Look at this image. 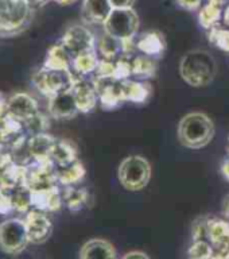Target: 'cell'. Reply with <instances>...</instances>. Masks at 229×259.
I'll list each match as a JSON object with an SVG mask.
<instances>
[{"label": "cell", "mask_w": 229, "mask_h": 259, "mask_svg": "<svg viewBox=\"0 0 229 259\" xmlns=\"http://www.w3.org/2000/svg\"><path fill=\"white\" fill-rule=\"evenodd\" d=\"M179 74L186 84L194 88L209 85L217 74V62L206 50H190L181 58Z\"/></svg>", "instance_id": "1"}, {"label": "cell", "mask_w": 229, "mask_h": 259, "mask_svg": "<svg viewBox=\"0 0 229 259\" xmlns=\"http://www.w3.org/2000/svg\"><path fill=\"white\" fill-rule=\"evenodd\" d=\"M214 123L206 113L189 112L182 117L177 127L178 141L188 149H202L214 137Z\"/></svg>", "instance_id": "2"}, {"label": "cell", "mask_w": 229, "mask_h": 259, "mask_svg": "<svg viewBox=\"0 0 229 259\" xmlns=\"http://www.w3.org/2000/svg\"><path fill=\"white\" fill-rule=\"evenodd\" d=\"M35 8L26 0H0V36H14L31 24Z\"/></svg>", "instance_id": "3"}, {"label": "cell", "mask_w": 229, "mask_h": 259, "mask_svg": "<svg viewBox=\"0 0 229 259\" xmlns=\"http://www.w3.org/2000/svg\"><path fill=\"white\" fill-rule=\"evenodd\" d=\"M117 178L124 189L139 192L145 189L151 180V165L141 155H129L119 165Z\"/></svg>", "instance_id": "4"}, {"label": "cell", "mask_w": 229, "mask_h": 259, "mask_svg": "<svg viewBox=\"0 0 229 259\" xmlns=\"http://www.w3.org/2000/svg\"><path fill=\"white\" fill-rule=\"evenodd\" d=\"M76 80L77 76L72 72V69L60 70L42 66L32 74V85L42 96L48 99L61 92L70 91Z\"/></svg>", "instance_id": "5"}, {"label": "cell", "mask_w": 229, "mask_h": 259, "mask_svg": "<svg viewBox=\"0 0 229 259\" xmlns=\"http://www.w3.org/2000/svg\"><path fill=\"white\" fill-rule=\"evenodd\" d=\"M28 235L24 219L11 218L0 223V250L4 254L18 255L28 246Z\"/></svg>", "instance_id": "6"}, {"label": "cell", "mask_w": 229, "mask_h": 259, "mask_svg": "<svg viewBox=\"0 0 229 259\" xmlns=\"http://www.w3.org/2000/svg\"><path fill=\"white\" fill-rule=\"evenodd\" d=\"M139 16L133 8H113L104 23V32L119 39L135 38L139 31Z\"/></svg>", "instance_id": "7"}, {"label": "cell", "mask_w": 229, "mask_h": 259, "mask_svg": "<svg viewBox=\"0 0 229 259\" xmlns=\"http://www.w3.org/2000/svg\"><path fill=\"white\" fill-rule=\"evenodd\" d=\"M70 56L76 57L81 53L97 50V40L93 32L85 24H72L66 28L60 40Z\"/></svg>", "instance_id": "8"}, {"label": "cell", "mask_w": 229, "mask_h": 259, "mask_svg": "<svg viewBox=\"0 0 229 259\" xmlns=\"http://www.w3.org/2000/svg\"><path fill=\"white\" fill-rule=\"evenodd\" d=\"M205 239L213 248V259H229V222L206 219Z\"/></svg>", "instance_id": "9"}, {"label": "cell", "mask_w": 229, "mask_h": 259, "mask_svg": "<svg viewBox=\"0 0 229 259\" xmlns=\"http://www.w3.org/2000/svg\"><path fill=\"white\" fill-rule=\"evenodd\" d=\"M93 82L96 87L101 108L112 111L124 103L123 81L113 77H95Z\"/></svg>", "instance_id": "10"}, {"label": "cell", "mask_w": 229, "mask_h": 259, "mask_svg": "<svg viewBox=\"0 0 229 259\" xmlns=\"http://www.w3.org/2000/svg\"><path fill=\"white\" fill-rule=\"evenodd\" d=\"M135 49H136L135 38L119 39L116 36L104 32V35H101L97 40V52L101 58H105V60L115 61L121 57H128Z\"/></svg>", "instance_id": "11"}, {"label": "cell", "mask_w": 229, "mask_h": 259, "mask_svg": "<svg viewBox=\"0 0 229 259\" xmlns=\"http://www.w3.org/2000/svg\"><path fill=\"white\" fill-rule=\"evenodd\" d=\"M24 223L27 228L28 240L32 244H42L52 236L53 223L44 212L36 209L28 210L24 216Z\"/></svg>", "instance_id": "12"}, {"label": "cell", "mask_w": 229, "mask_h": 259, "mask_svg": "<svg viewBox=\"0 0 229 259\" xmlns=\"http://www.w3.org/2000/svg\"><path fill=\"white\" fill-rule=\"evenodd\" d=\"M39 104L38 101L26 92L14 93L7 99V113L16 117L22 123L27 121L36 113H39Z\"/></svg>", "instance_id": "13"}, {"label": "cell", "mask_w": 229, "mask_h": 259, "mask_svg": "<svg viewBox=\"0 0 229 259\" xmlns=\"http://www.w3.org/2000/svg\"><path fill=\"white\" fill-rule=\"evenodd\" d=\"M72 93L76 99L78 111L82 113L92 112L99 103L96 87L93 80H88L85 77L77 76L76 82L72 87Z\"/></svg>", "instance_id": "14"}, {"label": "cell", "mask_w": 229, "mask_h": 259, "mask_svg": "<svg viewBox=\"0 0 229 259\" xmlns=\"http://www.w3.org/2000/svg\"><path fill=\"white\" fill-rule=\"evenodd\" d=\"M48 111L53 119H58V120H68L76 116L80 111L77 107L76 99L73 96L72 89L49 97Z\"/></svg>", "instance_id": "15"}, {"label": "cell", "mask_w": 229, "mask_h": 259, "mask_svg": "<svg viewBox=\"0 0 229 259\" xmlns=\"http://www.w3.org/2000/svg\"><path fill=\"white\" fill-rule=\"evenodd\" d=\"M32 209L40 210V212H57L61 209L64 204L62 201V193L60 188L50 186V188H40V189H31Z\"/></svg>", "instance_id": "16"}, {"label": "cell", "mask_w": 229, "mask_h": 259, "mask_svg": "<svg viewBox=\"0 0 229 259\" xmlns=\"http://www.w3.org/2000/svg\"><path fill=\"white\" fill-rule=\"evenodd\" d=\"M57 138L50 135L49 133H40L30 135L26 143L28 157L35 162H52L50 154H52L53 146L56 143Z\"/></svg>", "instance_id": "17"}, {"label": "cell", "mask_w": 229, "mask_h": 259, "mask_svg": "<svg viewBox=\"0 0 229 259\" xmlns=\"http://www.w3.org/2000/svg\"><path fill=\"white\" fill-rule=\"evenodd\" d=\"M112 10L111 0H84L81 7V16L86 24L104 26Z\"/></svg>", "instance_id": "18"}, {"label": "cell", "mask_w": 229, "mask_h": 259, "mask_svg": "<svg viewBox=\"0 0 229 259\" xmlns=\"http://www.w3.org/2000/svg\"><path fill=\"white\" fill-rule=\"evenodd\" d=\"M80 259H117L116 248L109 240L101 238L90 239L82 244Z\"/></svg>", "instance_id": "19"}, {"label": "cell", "mask_w": 229, "mask_h": 259, "mask_svg": "<svg viewBox=\"0 0 229 259\" xmlns=\"http://www.w3.org/2000/svg\"><path fill=\"white\" fill-rule=\"evenodd\" d=\"M165 38L159 31L151 30L141 34L136 39V50L151 58H159L165 53Z\"/></svg>", "instance_id": "20"}, {"label": "cell", "mask_w": 229, "mask_h": 259, "mask_svg": "<svg viewBox=\"0 0 229 259\" xmlns=\"http://www.w3.org/2000/svg\"><path fill=\"white\" fill-rule=\"evenodd\" d=\"M123 96L124 101H131L142 104L149 100L151 96V85L146 80H128L123 81Z\"/></svg>", "instance_id": "21"}, {"label": "cell", "mask_w": 229, "mask_h": 259, "mask_svg": "<svg viewBox=\"0 0 229 259\" xmlns=\"http://www.w3.org/2000/svg\"><path fill=\"white\" fill-rule=\"evenodd\" d=\"M225 4L226 0H206V4L198 12V22L202 27L210 30L218 26Z\"/></svg>", "instance_id": "22"}, {"label": "cell", "mask_w": 229, "mask_h": 259, "mask_svg": "<svg viewBox=\"0 0 229 259\" xmlns=\"http://www.w3.org/2000/svg\"><path fill=\"white\" fill-rule=\"evenodd\" d=\"M72 61L73 57L70 56V53L66 50L64 45L58 42V44L53 45L52 48L49 49L42 66L46 69L68 70V69H72Z\"/></svg>", "instance_id": "23"}, {"label": "cell", "mask_w": 229, "mask_h": 259, "mask_svg": "<svg viewBox=\"0 0 229 259\" xmlns=\"http://www.w3.org/2000/svg\"><path fill=\"white\" fill-rule=\"evenodd\" d=\"M50 161L56 165V167L66 166L72 162L77 161V149L74 143L66 139H58L53 146Z\"/></svg>", "instance_id": "24"}, {"label": "cell", "mask_w": 229, "mask_h": 259, "mask_svg": "<svg viewBox=\"0 0 229 259\" xmlns=\"http://www.w3.org/2000/svg\"><path fill=\"white\" fill-rule=\"evenodd\" d=\"M86 169L78 159L66 166L57 167V180L58 184L62 186H72L77 185L78 182L84 180Z\"/></svg>", "instance_id": "25"}, {"label": "cell", "mask_w": 229, "mask_h": 259, "mask_svg": "<svg viewBox=\"0 0 229 259\" xmlns=\"http://www.w3.org/2000/svg\"><path fill=\"white\" fill-rule=\"evenodd\" d=\"M61 193H62V201L72 212H78L88 205L89 192L85 188L77 185L65 186V189Z\"/></svg>", "instance_id": "26"}, {"label": "cell", "mask_w": 229, "mask_h": 259, "mask_svg": "<svg viewBox=\"0 0 229 259\" xmlns=\"http://www.w3.org/2000/svg\"><path fill=\"white\" fill-rule=\"evenodd\" d=\"M99 61H100V58L97 57V50L81 53L78 56L73 57V72L78 77H85L88 76V74H92V73L96 72Z\"/></svg>", "instance_id": "27"}, {"label": "cell", "mask_w": 229, "mask_h": 259, "mask_svg": "<svg viewBox=\"0 0 229 259\" xmlns=\"http://www.w3.org/2000/svg\"><path fill=\"white\" fill-rule=\"evenodd\" d=\"M8 192H10V196H11L14 210L20 212V213H27L28 210L32 209L31 189L28 188L27 184H22V185L15 186V188H10Z\"/></svg>", "instance_id": "28"}, {"label": "cell", "mask_w": 229, "mask_h": 259, "mask_svg": "<svg viewBox=\"0 0 229 259\" xmlns=\"http://www.w3.org/2000/svg\"><path fill=\"white\" fill-rule=\"evenodd\" d=\"M131 65H132V77H138L139 80L153 78L157 73V64L154 58L145 54L131 58Z\"/></svg>", "instance_id": "29"}, {"label": "cell", "mask_w": 229, "mask_h": 259, "mask_svg": "<svg viewBox=\"0 0 229 259\" xmlns=\"http://www.w3.org/2000/svg\"><path fill=\"white\" fill-rule=\"evenodd\" d=\"M188 259H213V248L205 238L192 239Z\"/></svg>", "instance_id": "30"}, {"label": "cell", "mask_w": 229, "mask_h": 259, "mask_svg": "<svg viewBox=\"0 0 229 259\" xmlns=\"http://www.w3.org/2000/svg\"><path fill=\"white\" fill-rule=\"evenodd\" d=\"M209 38L210 44H213L216 48H218L222 52L229 53V30L228 28L216 27L210 28L209 30Z\"/></svg>", "instance_id": "31"}, {"label": "cell", "mask_w": 229, "mask_h": 259, "mask_svg": "<svg viewBox=\"0 0 229 259\" xmlns=\"http://www.w3.org/2000/svg\"><path fill=\"white\" fill-rule=\"evenodd\" d=\"M115 78L120 81L128 80L132 77V65L129 57H121L115 60Z\"/></svg>", "instance_id": "32"}, {"label": "cell", "mask_w": 229, "mask_h": 259, "mask_svg": "<svg viewBox=\"0 0 229 259\" xmlns=\"http://www.w3.org/2000/svg\"><path fill=\"white\" fill-rule=\"evenodd\" d=\"M93 74H95V77H113L115 76V61L100 58L96 72Z\"/></svg>", "instance_id": "33"}, {"label": "cell", "mask_w": 229, "mask_h": 259, "mask_svg": "<svg viewBox=\"0 0 229 259\" xmlns=\"http://www.w3.org/2000/svg\"><path fill=\"white\" fill-rule=\"evenodd\" d=\"M12 210H14V208H12L10 192H8L7 188L0 186V214H7Z\"/></svg>", "instance_id": "34"}, {"label": "cell", "mask_w": 229, "mask_h": 259, "mask_svg": "<svg viewBox=\"0 0 229 259\" xmlns=\"http://www.w3.org/2000/svg\"><path fill=\"white\" fill-rule=\"evenodd\" d=\"M175 2L179 7L188 10V11H196L202 4V0H175Z\"/></svg>", "instance_id": "35"}, {"label": "cell", "mask_w": 229, "mask_h": 259, "mask_svg": "<svg viewBox=\"0 0 229 259\" xmlns=\"http://www.w3.org/2000/svg\"><path fill=\"white\" fill-rule=\"evenodd\" d=\"M135 0H111L113 8H132Z\"/></svg>", "instance_id": "36"}, {"label": "cell", "mask_w": 229, "mask_h": 259, "mask_svg": "<svg viewBox=\"0 0 229 259\" xmlns=\"http://www.w3.org/2000/svg\"><path fill=\"white\" fill-rule=\"evenodd\" d=\"M121 259H150V256L143 251H129Z\"/></svg>", "instance_id": "37"}, {"label": "cell", "mask_w": 229, "mask_h": 259, "mask_svg": "<svg viewBox=\"0 0 229 259\" xmlns=\"http://www.w3.org/2000/svg\"><path fill=\"white\" fill-rule=\"evenodd\" d=\"M221 173L224 176L226 181H229V157L226 158L225 161L222 162V166H221Z\"/></svg>", "instance_id": "38"}, {"label": "cell", "mask_w": 229, "mask_h": 259, "mask_svg": "<svg viewBox=\"0 0 229 259\" xmlns=\"http://www.w3.org/2000/svg\"><path fill=\"white\" fill-rule=\"evenodd\" d=\"M7 113V99L0 95V117Z\"/></svg>", "instance_id": "39"}, {"label": "cell", "mask_w": 229, "mask_h": 259, "mask_svg": "<svg viewBox=\"0 0 229 259\" xmlns=\"http://www.w3.org/2000/svg\"><path fill=\"white\" fill-rule=\"evenodd\" d=\"M222 212H224V218H225V220L229 222V194L224 198V202H222Z\"/></svg>", "instance_id": "40"}, {"label": "cell", "mask_w": 229, "mask_h": 259, "mask_svg": "<svg viewBox=\"0 0 229 259\" xmlns=\"http://www.w3.org/2000/svg\"><path fill=\"white\" fill-rule=\"evenodd\" d=\"M31 7L34 8H38V7H42V6H44V4H48L50 0H26Z\"/></svg>", "instance_id": "41"}, {"label": "cell", "mask_w": 229, "mask_h": 259, "mask_svg": "<svg viewBox=\"0 0 229 259\" xmlns=\"http://www.w3.org/2000/svg\"><path fill=\"white\" fill-rule=\"evenodd\" d=\"M222 19H224L226 26H229V4L224 8V12H222Z\"/></svg>", "instance_id": "42"}, {"label": "cell", "mask_w": 229, "mask_h": 259, "mask_svg": "<svg viewBox=\"0 0 229 259\" xmlns=\"http://www.w3.org/2000/svg\"><path fill=\"white\" fill-rule=\"evenodd\" d=\"M53 2H56L57 4H61V6H70V4L76 3L77 0H53Z\"/></svg>", "instance_id": "43"}, {"label": "cell", "mask_w": 229, "mask_h": 259, "mask_svg": "<svg viewBox=\"0 0 229 259\" xmlns=\"http://www.w3.org/2000/svg\"><path fill=\"white\" fill-rule=\"evenodd\" d=\"M226 151H228L229 154V138H228V143H226Z\"/></svg>", "instance_id": "44"}]
</instances>
